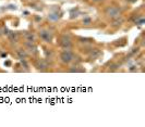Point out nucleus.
<instances>
[{
    "label": "nucleus",
    "instance_id": "1",
    "mask_svg": "<svg viewBox=\"0 0 145 127\" xmlns=\"http://www.w3.org/2000/svg\"><path fill=\"white\" fill-rule=\"evenodd\" d=\"M121 14H122V10L120 8H118V7L109 6V7H107L105 9V15L107 18H109L110 20L121 17Z\"/></svg>",
    "mask_w": 145,
    "mask_h": 127
},
{
    "label": "nucleus",
    "instance_id": "2",
    "mask_svg": "<svg viewBox=\"0 0 145 127\" xmlns=\"http://www.w3.org/2000/svg\"><path fill=\"white\" fill-rule=\"evenodd\" d=\"M74 53L71 50H66L63 49V51L60 53V61L63 63V64H70L71 62L74 61Z\"/></svg>",
    "mask_w": 145,
    "mask_h": 127
},
{
    "label": "nucleus",
    "instance_id": "3",
    "mask_svg": "<svg viewBox=\"0 0 145 127\" xmlns=\"http://www.w3.org/2000/svg\"><path fill=\"white\" fill-rule=\"evenodd\" d=\"M59 45L62 49H66V50H71L72 47H73L72 40L70 38V36H68V35H62L61 36V38L59 40Z\"/></svg>",
    "mask_w": 145,
    "mask_h": 127
},
{
    "label": "nucleus",
    "instance_id": "4",
    "mask_svg": "<svg viewBox=\"0 0 145 127\" xmlns=\"http://www.w3.org/2000/svg\"><path fill=\"white\" fill-rule=\"evenodd\" d=\"M38 36H39V38L41 40H44L45 42H51V40H53V34H51L49 30L40 29L38 31Z\"/></svg>",
    "mask_w": 145,
    "mask_h": 127
},
{
    "label": "nucleus",
    "instance_id": "5",
    "mask_svg": "<svg viewBox=\"0 0 145 127\" xmlns=\"http://www.w3.org/2000/svg\"><path fill=\"white\" fill-rule=\"evenodd\" d=\"M34 65L39 71H46L48 68V63H47V61L44 60V59H37L35 61Z\"/></svg>",
    "mask_w": 145,
    "mask_h": 127
},
{
    "label": "nucleus",
    "instance_id": "6",
    "mask_svg": "<svg viewBox=\"0 0 145 127\" xmlns=\"http://www.w3.org/2000/svg\"><path fill=\"white\" fill-rule=\"evenodd\" d=\"M24 46H25V49H26V51H28L31 54H37V47H36L35 42L25 41Z\"/></svg>",
    "mask_w": 145,
    "mask_h": 127
},
{
    "label": "nucleus",
    "instance_id": "7",
    "mask_svg": "<svg viewBox=\"0 0 145 127\" xmlns=\"http://www.w3.org/2000/svg\"><path fill=\"white\" fill-rule=\"evenodd\" d=\"M102 54H103V52H102V49H99V48H96V49L93 48L89 52V57H90V59H92V60H96L97 58H99Z\"/></svg>",
    "mask_w": 145,
    "mask_h": 127
},
{
    "label": "nucleus",
    "instance_id": "8",
    "mask_svg": "<svg viewBox=\"0 0 145 127\" xmlns=\"http://www.w3.org/2000/svg\"><path fill=\"white\" fill-rule=\"evenodd\" d=\"M123 22H124V19L122 17L112 19L111 20V23H110V26H112V27H115V28H118V27H120V26L123 24Z\"/></svg>",
    "mask_w": 145,
    "mask_h": 127
},
{
    "label": "nucleus",
    "instance_id": "9",
    "mask_svg": "<svg viewBox=\"0 0 145 127\" xmlns=\"http://www.w3.org/2000/svg\"><path fill=\"white\" fill-rule=\"evenodd\" d=\"M17 55L20 58V60H21V59H25V60H26L27 57H28L26 50H24V49H22V48L17 50Z\"/></svg>",
    "mask_w": 145,
    "mask_h": 127
},
{
    "label": "nucleus",
    "instance_id": "10",
    "mask_svg": "<svg viewBox=\"0 0 145 127\" xmlns=\"http://www.w3.org/2000/svg\"><path fill=\"white\" fill-rule=\"evenodd\" d=\"M24 38L25 41H31V42H35V36L32 33H25L24 34Z\"/></svg>",
    "mask_w": 145,
    "mask_h": 127
},
{
    "label": "nucleus",
    "instance_id": "11",
    "mask_svg": "<svg viewBox=\"0 0 145 127\" xmlns=\"http://www.w3.org/2000/svg\"><path fill=\"white\" fill-rule=\"evenodd\" d=\"M8 38L10 41H18V33H13V31H10V33H8Z\"/></svg>",
    "mask_w": 145,
    "mask_h": 127
},
{
    "label": "nucleus",
    "instance_id": "12",
    "mask_svg": "<svg viewBox=\"0 0 145 127\" xmlns=\"http://www.w3.org/2000/svg\"><path fill=\"white\" fill-rule=\"evenodd\" d=\"M48 19L50 21H58L60 19V15L58 14V12H57V13H50L48 15Z\"/></svg>",
    "mask_w": 145,
    "mask_h": 127
},
{
    "label": "nucleus",
    "instance_id": "13",
    "mask_svg": "<svg viewBox=\"0 0 145 127\" xmlns=\"http://www.w3.org/2000/svg\"><path fill=\"white\" fill-rule=\"evenodd\" d=\"M119 67H120V64H119V63H111V64L109 65V71H110V72L117 71Z\"/></svg>",
    "mask_w": 145,
    "mask_h": 127
},
{
    "label": "nucleus",
    "instance_id": "14",
    "mask_svg": "<svg viewBox=\"0 0 145 127\" xmlns=\"http://www.w3.org/2000/svg\"><path fill=\"white\" fill-rule=\"evenodd\" d=\"M82 23L84 24V25H90V24L92 23V19H91L90 17H86V18H84V19H83Z\"/></svg>",
    "mask_w": 145,
    "mask_h": 127
},
{
    "label": "nucleus",
    "instance_id": "15",
    "mask_svg": "<svg viewBox=\"0 0 145 127\" xmlns=\"http://www.w3.org/2000/svg\"><path fill=\"white\" fill-rule=\"evenodd\" d=\"M79 40L81 42H84V44H91L92 41H94V40L91 39V38H79Z\"/></svg>",
    "mask_w": 145,
    "mask_h": 127
},
{
    "label": "nucleus",
    "instance_id": "16",
    "mask_svg": "<svg viewBox=\"0 0 145 127\" xmlns=\"http://www.w3.org/2000/svg\"><path fill=\"white\" fill-rule=\"evenodd\" d=\"M92 1H94V2H100V1H104V0H92Z\"/></svg>",
    "mask_w": 145,
    "mask_h": 127
},
{
    "label": "nucleus",
    "instance_id": "17",
    "mask_svg": "<svg viewBox=\"0 0 145 127\" xmlns=\"http://www.w3.org/2000/svg\"><path fill=\"white\" fill-rule=\"evenodd\" d=\"M127 1H129V2H131V3H133V2H135L136 0H127Z\"/></svg>",
    "mask_w": 145,
    "mask_h": 127
}]
</instances>
